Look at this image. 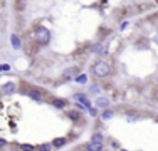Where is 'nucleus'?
Masks as SVG:
<instances>
[{
  "label": "nucleus",
  "mask_w": 158,
  "mask_h": 151,
  "mask_svg": "<svg viewBox=\"0 0 158 151\" xmlns=\"http://www.w3.org/2000/svg\"><path fill=\"white\" fill-rule=\"evenodd\" d=\"M113 72V67L110 62H106V60H96L94 64H93V74L96 76V77H106V76H110Z\"/></svg>",
  "instance_id": "1"
},
{
  "label": "nucleus",
  "mask_w": 158,
  "mask_h": 151,
  "mask_svg": "<svg viewBox=\"0 0 158 151\" xmlns=\"http://www.w3.org/2000/svg\"><path fill=\"white\" fill-rule=\"evenodd\" d=\"M35 42L39 45H46L51 42V32H49V29L42 27V25H39L35 29Z\"/></svg>",
  "instance_id": "2"
},
{
  "label": "nucleus",
  "mask_w": 158,
  "mask_h": 151,
  "mask_svg": "<svg viewBox=\"0 0 158 151\" xmlns=\"http://www.w3.org/2000/svg\"><path fill=\"white\" fill-rule=\"evenodd\" d=\"M27 94L32 97V99H35V101H42L44 99V91H40V89H31Z\"/></svg>",
  "instance_id": "3"
},
{
  "label": "nucleus",
  "mask_w": 158,
  "mask_h": 151,
  "mask_svg": "<svg viewBox=\"0 0 158 151\" xmlns=\"http://www.w3.org/2000/svg\"><path fill=\"white\" fill-rule=\"evenodd\" d=\"M104 51H106V47H104L103 42L93 44V47H91V52H93V54H104Z\"/></svg>",
  "instance_id": "4"
},
{
  "label": "nucleus",
  "mask_w": 158,
  "mask_h": 151,
  "mask_svg": "<svg viewBox=\"0 0 158 151\" xmlns=\"http://www.w3.org/2000/svg\"><path fill=\"white\" fill-rule=\"evenodd\" d=\"M74 99H76V101H81V103L84 104V108L88 109V111L91 109V103L88 101V97H86V96H82V94H76V96H74Z\"/></svg>",
  "instance_id": "5"
},
{
  "label": "nucleus",
  "mask_w": 158,
  "mask_h": 151,
  "mask_svg": "<svg viewBox=\"0 0 158 151\" xmlns=\"http://www.w3.org/2000/svg\"><path fill=\"white\" fill-rule=\"evenodd\" d=\"M51 103H52V106H56L57 109H62V108H66V106H67V101L66 99H59V97H54Z\"/></svg>",
  "instance_id": "6"
},
{
  "label": "nucleus",
  "mask_w": 158,
  "mask_h": 151,
  "mask_svg": "<svg viewBox=\"0 0 158 151\" xmlns=\"http://www.w3.org/2000/svg\"><path fill=\"white\" fill-rule=\"evenodd\" d=\"M66 143H67L66 138H56L54 141H52V148L59 149V148H62V146H66Z\"/></svg>",
  "instance_id": "7"
},
{
  "label": "nucleus",
  "mask_w": 158,
  "mask_h": 151,
  "mask_svg": "<svg viewBox=\"0 0 158 151\" xmlns=\"http://www.w3.org/2000/svg\"><path fill=\"white\" fill-rule=\"evenodd\" d=\"M88 151H103V143H89Z\"/></svg>",
  "instance_id": "8"
},
{
  "label": "nucleus",
  "mask_w": 158,
  "mask_h": 151,
  "mask_svg": "<svg viewBox=\"0 0 158 151\" xmlns=\"http://www.w3.org/2000/svg\"><path fill=\"white\" fill-rule=\"evenodd\" d=\"M96 106L98 108H108V106H110V99H106V97H98Z\"/></svg>",
  "instance_id": "9"
},
{
  "label": "nucleus",
  "mask_w": 158,
  "mask_h": 151,
  "mask_svg": "<svg viewBox=\"0 0 158 151\" xmlns=\"http://www.w3.org/2000/svg\"><path fill=\"white\" fill-rule=\"evenodd\" d=\"M2 89L5 91L7 94H10V92H14V91H15V84H14V82H5V84L2 86Z\"/></svg>",
  "instance_id": "10"
},
{
  "label": "nucleus",
  "mask_w": 158,
  "mask_h": 151,
  "mask_svg": "<svg viewBox=\"0 0 158 151\" xmlns=\"http://www.w3.org/2000/svg\"><path fill=\"white\" fill-rule=\"evenodd\" d=\"M67 118L73 121H79L81 119V112L79 111H67Z\"/></svg>",
  "instance_id": "11"
},
{
  "label": "nucleus",
  "mask_w": 158,
  "mask_h": 151,
  "mask_svg": "<svg viewBox=\"0 0 158 151\" xmlns=\"http://www.w3.org/2000/svg\"><path fill=\"white\" fill-rule=\"evenodd\" d=\"M77 71H79L77 67H71V69H67L66 72H64V77H66V81L71 77V76H76V74H77Z\"/></svg>",
  "instance_id": "12"
},
{
  "label": "nucleus",
  "mask_w": 158,
  "mask_h": 151,
  "mask_svg": "<svg viewBox=\"0 0 158 151\" xmlns=\"http://www.w3.org/2000/svg\"><path fill=\"white\" fill-rule=\"evenodd\" d=\"M74 79H76V82H79V84H86L88 82V76L86 74H77Z\"/></svg>",
  "instance_id": "13"
},
{
  "label": "nucleus",
  "mask_w": 158,
  "mask_h": 151,
  "mask_svg": "<svg viewBox=\"0 0 158 151\" xmlns=\"http://www.w3.org/2000/svg\"><path fill=\"white\" fill-rule=\"evenodd\" d=\"M10 42H12L14 49H20V40H19L17 35H12V37H10Z\"/></svg>",
  "instance_id": "14"
},
{
  "label": "nucleus",
  "mask_w": 158,
  "mask_h": 151,
  "mask_svg": "<svg viewBox=\"0 0 158 151\" xmlns=\"http://www.w3.org/2000/svg\"><path fill=\"white\" fill-rule=\"evenodd\" d=\"M91 143H103V134L101 133H94L91 138Z\"/></svg>",
  "instance_id": "15"
},
{
  "label": "nucleus",
  "mask_w": 158,
  "mask_h": 151,
  "mask_svg": "<svg viewBox=\"0 0 158 151\" xmlns=\"http://www.w3.org/2000/svg\"><path fill=\"white\" fill-rule=\"evenodd\" d=\"M113 116H114V112H113V111H111V109H106V111H104V112H103V116H101V118H103L104 121H106V119H111V118H113Z\"/></svg>",
  "instance_id": "16"
},
{
  "label": "nucleus",
  "mask_w": 158,
  "mask_h": 151,
  "mask_svg": "<svg viewBox=\"0 0 158 151\" xmlns=\"http://www.w3.org/2000/svg\"><path fill=\"white\" fill-rule=\"evenodd\" d=\"M20 149L22 151H35V146H32V145H22Z\"/></svg>",
  "instance_id": "17"
},
{
  "label": "nucleus",
  "mask_w": 158,
  "mask_h": 151,
  "mask_svg": "<svg viewBox=\"0 0 158 151\" xmlns=\"http://www.w3.org/2000/svg\"><path fill=\"white\" fill-rule=\"evenodd\" d=\"M52 145H40L39 146V151H52Z\"/></svg>",
  "instance_id": "18"
},
{
  "label": "nucleus",
  "mask_w": 158,
  "mask_h": 151,
  "mask_svg": "<svg viewBox=\"0 0 158 151\" xmlns=\"http://www.w3.org/2000/svg\"><path fill=\"white\" fill-rule=\"evenodd\" d=\"M5 71H10L9 64H0V72H5Z\"/></svg>",
  "instance_id": "19"
},
{
  "label": "nucleus",
  "mask_w": 158,
  "mask_h": 151,
  "mask_svg": "<svg viewBox=\"0 0 158 151\" xmlns=\"http://www.w3.org/2000/svg\"><path fill=\"white\" fill-rule=\"evenodd\" d=\"M5 145H7L5 139H0V148H2V146H5Z\"/></svg>",
  "instance_id": "20"
},
{
  "label": "nucleus",
  "mask_w": 158,
  "mask_h": 151,
  "mask_svg": "<svg viewBox=\"0 0 158 151\" xmlns=\"http://www.w3.org/2000/svg\"><path fill=\"white\" fill-rule=\"evenodd\" d=\"M81 151H88V149H81Z\"/></svg>",
  "instance_id": "21"
},
{
  "label": "nucleus",
  "mask_w": 158,
  "mask_h": 151,
  "mask_svg": "<svg viewBox=\"0 0 158 151\" xmlns=\"http://www.w3.org/2000/svg\"><path fill=\"white\" fill-rule=\"evenodd\" d=\"M121 151H126V149H121Z\"/></svg>",
  "instance_id": "22"
}]
</instances>
